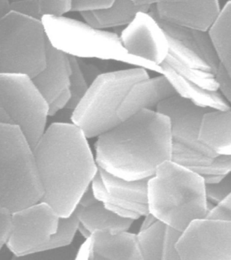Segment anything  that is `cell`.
I'll list each match as a JSON object with an SVG mask.
<instances>
[{
    "instance_id": "ee69618b",
    "label": "cell",
    "mask_w": 231,
    "mask_h": 260,
    "mask_svg": "<svg viewBox=\"0 0 231 260\" xmlns=\"http://www.w3.org/2000/svg\"><path fill=\"white\" fill-rule=\"evenodd\" d=\"M0 123L13 124L7 112L0 108Z\"/></svg>"
},
{
    "instance_id": "52a82bcc",
    "label": "cell",
    "mask_w": 231,
    "mask_h": 260,
    "mask_svg": "<svg viewBox=\"0 0 231 260\" xmlns=\"http://www.w3.org/2000/svg\"><path fill=\"white\" fill-rule=\"evenodd\" d=\"M47 44L42 20L10 10L0 18V74L33 78L45 67Z\"/></svg>"
},
{
    "instance_id": "ffe728a7",
    "label": "cell",
    "mask_w": 231,
    "mask_h": 260,
    "mask_svg": "<svg viewBox=\"0 0 231 260\" xmlns=\"http://www.w3.org/2000/svg\"><path fill=\"white\" fill-rule=\"evenodd\" d=\"M151 14L153 15V14ZM153 16L157 18L167 36L176 39L197 52L210 65L213 72L215 73L220 62L208 31L170 23L159 19L155 15Z\"/></svg>"
},
{
    "instance_id": "7dc6e473",
    "label": "cell",
    "mask_w": 231,
    "mask_h": 260,
    "mask_svg": "<svg viewBox=\"0 0 231 260\" xmlns=\"http://www.w3.org/2000/svg\"><path fill=\"white\" fill-rule=\"evenodd\" d=\"M2 205V197H1V194H0V206Z\"/></svg>"
},
{
    "instance_id": "ac0fdd59",
    "label": "cell",
    "mask_w": 231,
    "mask_h": 260,
    "mask_svg": "<svg viewBox=\"0 0 231 260\" xmlns=\"http://www.w3.org/2000/svg\"><path fill=\"white\" fill-rule=\"evenodd\" d=\"M161 74L167 78L176 94L194 105L208 109L230 110V103L218 91H210L190 82L177 74L166 63L161 65Z\"/></svg>"
},
{
    "instance_id": "f1b7e54d",
    "label": "cell",
    "mask_w": 231,
    "mask_h": 260,
    "mask_svg": "<svg viewBox=\"0 0 231 260\" xmlns=\"http://www.w3.org/2000/svg\"><path fill=\"white\" fill-rule=\"evenodd\" d=\"M70 62V99L65 109L73 111L84 97L88 89L89 85L81 68L79 59L69 56Z\"/></svg>"
},
{
    "instance_id": "1f68e13d",
    "label": "cell",
    "mask_w": 231,
    "mask_h": 260,
    "mask_svg": "<svg viewBox=\"0 0 231 260\" xmlns=\"http://www.w3.org/2000/svg\"><path fill=\"white\" fill-rule=\"evenodd\" d=\"M189 170L202 176L206 175L225 176L231 172V155H217L214 161L208 166L196 167Z\"/></svg>"
},
{
    "instance_id": "44dd1931",
    "label": "cell",
    "mask_w": 231,
    "mask_h": 260,
    "mask_svg": "<svg viewBox=\"0 0 231 260\" xmlns=\"http://www.w3.org/2000/svg\"><path fill=\"white\" fill-rule=\"evenodd\" d=\"M80 224L91 233L95 231H107L111 233L128 231L134 220L123 218L111 212L97 201L88 207H76Z\"/></svg>"
},
{
    "instance_id": "8992f818",
    "label": "cell",
    "mask_w": 231,
    "mask_h": 260,
    "mask_svg": "<svg viewBox=\"0 0 231 260\" xmlns=\"http://www.w3.org/2000/svg\"><path fill=\"white\" fill-rule=\"evenodd\" d=\"M145 69L134 67L100 73L73 110L72 123L87 138H97L121 121L118 110L134 84L149 77Z\"/></svg>"
},
{
    "instance_id": "7c38bea8",
    "label": "cell",
    "mask_w": 231,
    "mask_h": 260,
    "mask_svg": "<svg viewBox=\"0 0 231 260\" xmlns=\"http://www.w3.org/2000/svg\"><path fill=\"white\" fill-rule=\"evenodd\" d=\"M155 110L169 119L172 142H178L208 156H217L198 140L203 116L211 109L201 107L175 95L162 102Z\"/></svg>"
},
{
    "instance_id": "6da1fadb",
    "label": "cell",
    "mask_w": 231,
    "mask_h": 260,
    "mask_svg": "<svg viewBox=\"0 0 231 260\" xmlns=\"http://www.w3.org/2000/svg\"><path fill=\"white\" fill-rule=\"evenodd\" d=\"M44 201L59 217L72 214L98 172L88 138L73 123H54L34 148Z\"/></svg>"
},
{
    "instance_id": "e575fe53",
    "label": "cell",
    "mask_w": 231,
    "mask_h": 260,
    "mask_svg": "<svg viewBox=\"0 0 231 260\" xmlns=\"http://www.w3.org/2000/svg\"><path fill=\"white\" fill-rule=\"evenodd\" d=\"M10 10L28 17L42 20L38 0H12Z\"/></svg>"
},
{
    "instance_id": "60d3db41",
    "label": "cell",
    "mask_w": 231,
    "mask_h": 260,
    "mask_svg": "<svg viewBox=\"0 0 231 260\" xmlns=\"http://www.w3.org/2000/svg\"><path fill=\"white\" fill-rule=\"evenodd\" d=\"M143 217L144 219L143 222L141 223L140 231L147 229V228L151 226V225H153V223H155L156 221H157V219L150 213H148L147 214L144 215Z\"/></svg>"
},
{
    "instance_id": "83f0119b",
    "label": "cell",
    "mask_w": 231,
    "mask_h": 260,
    "mask_svg": "<svg viewBox=\"0 0 231 260\" xmlns=\"http://www.w3.org/2000/svg\"><path fill=\"white\" fill-rule=\"evenodd\" d=\"M167 37L169 56L186 66L214 73L210 65L197 52L176 39Z\"/></svg>"
},
{
    "instance_id": "5b68a950",
    "label": "cell",
    "mask_w": 231,
    "mask_h": 260,
    "mask_svg": "<svg viewBox=\"0 0 231 260\" xmlns=\"http://www.w3.org/2000/svg\"><path fill=\"white\" fill-rule=\"evenodd\" d=\"M0 194L12 213L42 200L34 149L18 126L0 123Z\"/></svg>"
},
{
    "instance_id": "4fadbf2b",
    "label": "cell",
    "mask_w": 231,
    "mask_h": 260,
    "mask_svg": "<svg viewBox=\"0 0 231 260\" xmlns=\"http://www.w3.org/2000/svg\"><path fill=\"white\" fill-rule=\"evenodd\" d=\"M70 72L68 55L54 48L48 42L45 67L31 79L47 102L49 116L65 109L70 101Z\"/></svg>"
},
{
    "instance_id": "d590c367",
    "label": "cell",
    "mask_w": 231,
    "mask_h": 260,
    "mask_svg": "<svg viewBox=\"0 0 231 260\" xmlns=\"http://www.w3.org/2000/svg\"><path fill=\"white\" fill-rule=\"evenodd\" d=\"M13 213L9 209L0 206V251L7 246L13 233Z\"/></svg>"
},
{
    "instance_id": "8fae6325",
    "label": "cell",
    "mask_w": 231,
    "mask_h": 260,
    "mask_svg": "<svg viewBox=\"0 0 231 260\" xmlns=\"http://www.w3.org/2000/svg\"><path fill=\"white\" fill-rule=\"evenodd\" d=\"M119 36L127 53L157 66L169 54L167 35L149 11L140 12Z\"/></svg>"
},
{
    "instance_id": "836d02e7",
    "label": "cell",
    "mask_w": 231,
    "mask_h": 260,
    "mask_svg": "<svg viewBox=\"0 0 231 260\" xmlns=\"http://www.w3.org/2000/svg\"><path fill=\"white\" fill-rule=\"evenodd\" d=\"M181 232L166 225L164 233L161 260H180L176 251V243Z\"/></svg>"
},
{
    "instance_id": "f35d334b",
    "label": "cell",
    "mask_w": 231,
    "mask_h": 260,
    "mask_svg": "<svg viewBox=\"0 0 231 260\" xmlns=\"http://www.w3.org/2000/svg\"><path fill=\"white\" fill-rule=\"evenodd\" d=\"M115 0H72V12H95L106 9Z\"/></svg>"
},
{
    "instance_id": "b9f144b4",
    "label": "cell",
    "mask_w": 231,
    "mask_h": 260,
    "mask_svg": "<svg viewBox=\"0 0 231 260\" xmlns=\"http://www.w3.org/2000/svg\"><path fill=\"white\" fill-rule=\"evenodd\" d=\"M225 176H220V175H206V176H201L204 179L205 184H214V183L220 182Z\"/></svg>"
},
{
    "instance_id": "f6af8a7d",
    "label": "cell",
    "mask_w": 231,
    "mask_h": 260,
    "mask_svg": "<svg viewBox=\"0 0 231 260\" xmlns=\"http://www.w3.org/2000/svg\"><path fill=\"white\" fill-rule=\"evenodd\" d=\"M131 1L139 6H151L154 4V0H131Z\"/></svg>"
},
{
    "instance_id": "d6a6232c",
    "label": "cell",
    "mask_w": 231,
    "mask_h": 260,
    "mask_svg": "<svg viewBox=\"0 0 231 260\" xmlns=\"http://www.w3.org/2000/svg\"><path fill=\"white\" fill-rule=\"evenodd\" d=\"M42 18L45 16H62L72 12V0H38Z\"/></svg>"
},
{
    "instance_id": "2e32d148",
    "label": "cell",
    "mask_w": 231,
    "mask_h": 260,
    "mask_svg": "<svg viewBox=\"0 0 231 260\" xmlns=\"http://www.w3.org/2000/svg\"><path fill=\"white\" fill-rule=\"evenodd\" d=\"M91 260H142L137 234L95 231L90 236Z\"/></svg>"
},
{
    "instance_id": "4dcf8cb0",
    "label": "cell",
    "mask_w": 231,
    "mask_h": 260,
    "mask_svg": "<svg viewBox=\"0 0 231 260\" xmlns=\"http://www.w3.org/2000/svg\"><path fill=\"white\" fill-rule=\"evenodd\" d=\"M207 201L214 205L220 202L231 194V172L220 181L214 184H205Z\"/></svg>"
},
{
    "instance_id": "d4e9b609",
    "label": "cell",
    "mask_w": 231,
    "mask_h": 260,
    "mask_svg": "<svg viewBox=\"0 0 231 260\" xmlns=\"http://www.w3.org/2000/svg\"><path fill=\"white\" fill-rule=\"evenodd\" d=\"M166 225L157 220L147 229L139 231L137 241L142 260H161Z\"/></svg>"
},
{
    "instance_id": "ab89813d",
    "label": "cell",
    "mask_w": 231,
    "mask_h": 260,
    "mask_svg": "<svg viewBox=\"0 0 231 260\" xmlns=\"http://www.w3.org/2000/svg\"><path fill=\"white\" fill-rule=\"evenodd\" d=\"M97 201H98L97 200L96 197H95L90 185V186L84 191V192L83 193L78 205H80L81 207H88L90 206L91 205L94 204Z\"/></svg>"
},
{
    "instance_id": "277c9868",
    "label": "cell",
    "mask_w": 231,
    "mask_h": 260,
    "mask_svg": "<svg viewBox=\"0 0 231 260\" xmlns=\"http://www.w3.org/2000/svg\"><path fill=\"white\" fill-rule=\"evenodd\" d=\"M42 22L48 43L68 56L115 60L161 74V66L127 53L114 32L64 16H45Z\"/></svg>"
},
{
    "instance_id": "7402d4cb",
    "label": "cell",
    "mask_w": 231,
    "mask_h": 260,
    "mask_svg": "<svg viewBox=\"0 0 231 260\" xmlns=\"http://www.w3.org/2000/svg\"><path fill=\"white\" fill-rule=\"evenodd\" d=\"M207 31L220 64L231 73V2L221 8Z\"/></svg>"
},
{
    "instance_id": "3957f363",
    "label": "cell",
    "mask_w": 231,
    "mask_h": 260,
    "mask_svg": "<svg viewBox=\"0 0 231 260\" xmlns=\"http://www.w3.org/2000/svg\"><path fill=\"white\" fill-rule=\"evenodd\" d=\"M147 205L157 220L182 232L192 221L206 216L204 179L185 167L166 160L148 179Z\"/></svg>"
},
{
    "instance_id": "f546056e",
    "label": "cell",
    "mask_w": 231,
    "mask_h": 260,
    "mask_svg": "<svg viewBox=\"0 0 231 260\" xmlns=\"http://www.w3.org/2000/svg\"><path fill=\"white\" fill-rule=\"evenodd\" d=\"M216 156L213 157L206 155L183 144L172 142L170 160L186 168L192 169L196 167L208 166L214 161Z\"/></svg>"
},
{
    "instance_id": "9a60e30c",
    "label": "cell",
    "mask_w": 231,
    "mask_h": 260,
    "mask_svg": "<svg viewBox=\"0 0 231 260\" xmlns=\"http://www.w3.org/2000/svg\"><path fill=\"white\" fill-rule=\"evenodd\" d=\"M173 87L163 75L141 79L130 87L118 110L123 120L143 109L155 110L165 100L175 95Z\"/></svg>"
},
{
    "instance_id": "9c48e42d",
    "label": "cell",
    "mask_w": 231,
    "mask_h": 260,
    "mask_svg": "<svg viewBox=\"0 0 231 260\" xmlns=\"http://www.w3.org/2000/svg\"><path fill=\"white\" fill-rule=\"evenodd\" d=\"M176 251L180 260H231V221L194 219L181 232Z\"/></svg>"
},
{
    "instance_id": "ba28073f",
    "label": "cell",
    "mask_w": 231,
    "mask_h": 260,
    "mask_svg": "<svg viewBox=\"0 0 231 260\" xmlns=\"http://www.w3.org/2000/svg\"><path fill=\"white\" fill-rule=\"evenodd\" d=\"M0 108L20 128L34 149L46 129L49 107L31 77L0 74Z\"/></svg>"
},
{
    "instance_id": "4316f807",
    "label": "cell",
    "mask_w": 231,
    "mask_h": 260,
    "mask_svg": "<svg viewBox=\"0 0 231 260\" xmlns=\"http://www.w3.org/2000/svg\"><path fill=\"white\" fill-rule=\"evenodd\" d=\"M182 78L210 91H218L214 73L182 64L168 55L165 62Z\"/></svg>"
},
{
    "instance_id": "603a6c76",
    "label": "cell",
    "mask_w": 231,
    "mask_h": 260,
    "mask_svg": "<svg viewBox=\"0 0 231 260\" xmlns=\"http://www.w3.org/2000/svg\"><path fill=\"white\" fill-rule=\"evenodd\" d=\"M98 172L103 186L109 194L128 202L147 204L148 179L127 180L99 168Z\"/></svg>"
},
{
    "instance_id": "d6986e66",
    "label": "cell",
    "mask_w": 231,
    "mask_h": 260,
    "mask_svg": "<svg viewBox=\"0 0 231 260\" xmlns=\"http://www.w3.org/2000/svg\"><path fill=\"white\" fill-rule=\"evenodd\" d=\"M151 6L137 5L131 0H115L106 9L80 12L84 21L93 27L108 30L130 23L140 12L149 11Z\"/></svg>"
},
{
    "instance_id": "e0dca14e",
    "label": "cell",
    "mask_w": 231,
    "mask_h": 260,
    "mask_svg": "<svg viewBox=\"0 0 231 260\" xmlns=\"http://www.w3.org/2000/svg\"><path fill=\"white\" fill-rule=\"evenodd\" d=\"M198 140L216 155H231V109L207 111L201 121Z\"/></svg>"
},
{
    "instance_id": "7bdbcfd3",
    "label": "cell",
    "mask_w": 231,
    "mask_h": 260,
    "mask_svg": "<svg viewBox=\"0 0 231 260\" xmlns=\"http://www.w3.org/2000/svg\"><path fill=\"white\" fill-rule=\"evenodd\" d=\"M11 0H0V18L10 11Z\"/></svg>"
},
{
    "instance_id": "bcb514c9",
    "label": "cell",
    "mask_w": 231,
    "mask_h": 260,
    "mask_svg": "<svg viewBox=\"0 0 231 260\" xmlns=\"http://www.w3.org/2000/svg\"><path fill=\"white\" fill-rule=\"evenodd\" d=\"M184 1L185 0H154V4L178 3Z\"/></svg>"
},
{
    "instance_id": "cb8c5ba5",
    "label": "cell",
    "mask_w": 231,
    "mask_h": 260,
    "mask_svg": "<svg viewBox=\"0 0 231 260\" xmlns=\"http://www.w3.org/2000/svg\"><path fill=\"white\" fill-rule=\"evenodd\" d=\"M90 185L97 200L100 201L108 210L119 217L135 221L149 213L147 204L121 200L107 192L98 172L95 175Z\"/></svg>"
},
{
    "instance_id": "484cf974",
    "label": "cell",
    "mask_w": 231,
    "mask_h": 260,
    "mask_svg": "<svg viewBox=\"0 0 231 260\" xmlns=\"http://www.w3.org/2000/svg\"><path fill=\"white\" fill-rule=\"evenodd\" d=\"M79 223L76 209L69 216L59 217L55 233L40 251L60 249L71 245L78 232Z\"/></svg>"
},
{
    "instance_id": "8d00e7d4",
    "label": "cell",
    "mask_w": 231,
    "mask_h": 260,
    "mask_svg": "<svg viewBox=\"0 0 231 260\" xmlns=\"http://www.w3.org/2000/svg\"><path fill=\"white\" fill-rule=\"evenodd\" d=\"M205 217L213 220L231 221V194L214 205Z\"/></svg>"
},
{
    "instance_id": "74e56055",
    "label": "cell",
    "mask_w": 231,
    "mask_h": 260,
    "mask_svg": "<svg viewBox=\"0 0 231 260\" xmlns=\"http://www.w3.org/2000/svg\"><path fill=\"white\" fill-rule=\"evenodd\" d=\"M218 91L229 102H231V73L222 64H219L214 73Z\"/></svg>"
},
{
    "instance_id": "5bb4252c",
    "label": "cell",
    "mask_w": 231,
    "mask_h": 260,
    "mask_svg": "<svg viewBox=\"0 0 231 260\" xmlns=\"http://www.w3.org/2000/svg\"><path fill=\"white\" fill-rule=\"evenodd\" d=\"M220 10L218 0H185L153 4L149 11L164 21L207 31Z\"/></svg>"
},
{
    "instance_id": "30bf717a",
    "label": "cell",
    "mask_w": 231,
    "mask_h": 260,
    "mask_svg": "<svg viewBox=\"0 0 231 260\" xmlns=\"http://www.w3.org/2000/svg\"><path fill=\"white\" fill-rule=\"evenodd\" d=\"M13 233L7 246L16 258H23L39 252L49 242L59 216L40 201L13 213Z\"/></svg>"
},
{
    "instance_id": "7a4b0ae2",
    "label": "cell",
    "mask_w": 231,
    "mask_h": 260,
    "mask_svg": "<svg viewBox=\"0 0 231 260\" xmlns=\"http://www.w3.org/2000/svg\"><path fill=\"white\" fill-rule=\"evenodd\" d=\"M170 122L153 109L141 110L97 137L98 168L127 180L149 179L159 165L170 160Z\"/></svg>"
}]
</instances>
